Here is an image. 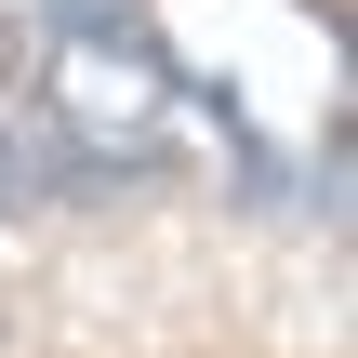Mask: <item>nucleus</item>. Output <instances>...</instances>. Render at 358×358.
<instances>
[{
    "label": "nucleus",
    "instance_id": "1",
    "mask_svg": "<svg viewBox=\"0 0 358 358\" xmlns=\"http://www.w3.org/2000/svg\"><path fill=\"white\" fill-rule=\"evenodd\" d=\"M40 93H53V133H66L80 173H146L173 146V66L120 0H53Z\"/></svg>",
    "mask_w": 358,
    "mask_h": 358
},
{
    "label": "nucleus",
    "instance_id": "2",
    "mask_svg": "<svg viewBox=\"0 0 358 358\" xmlns=\"http://www.w3.org/2000/svg\"><path fill=\"white\" fill-rule=\"evenodd\" d=\"M27 199V133H0V213Z\"/></svg>",
    "mask_w": 358,
    "mask_h": 358
}]
</instances>
